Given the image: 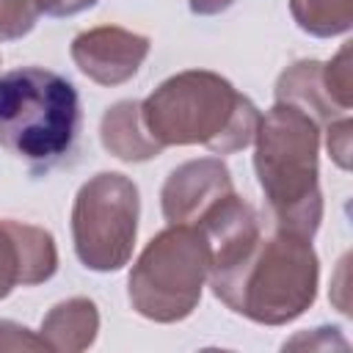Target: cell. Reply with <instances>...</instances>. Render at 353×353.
<instances>
[{
	"label": "cell",
	"instance_id": "1",
	"mask_svg": "<svg viewBox=\"0 0 353 353\" xmlns=\"http://www.w3.org/2000/svg\"><path fill=\"white\" fill-rule=\"evenodd\" d=\"M141 119L163 149L201 143L215 154L245 149L259 127L256 105L207 69H188L157 85L141 102Z\"/></svg>",
	"mask_w": 353,
	"mask_h": 353
},
{
	"label": "cell",
	"instance_id": "2",
	"mask_svg": "<svg viewBox=\"0 0 353 353\" xmlns=\"http://www.w3.org/2000/svg\"><path fill=\"white\" fill-rule=\"evenodd\" d=\"M254 168L276 229L312 240L323 218L317 185V121L295 105L276 102L254 135Z\"/></svg>",
	"mask_w": 353,
	"mask_h": 353
},
{
	"label": "cell",
	"instance_id": "3",
	"mask_svg": "<svg viewBox=\"0 0 353 353\" xmlns=\"http://www.w3.org/2000/svg\"><path fill=\"white\" fill-rule=\"evenodd\" d=\"M317 276L312 240L276 229L273 237H259L234 268L210 276V287L232 312L262 325H284L314 303Z\"/></svg>",
	"mask_w": 353,
	"mask_h": 353
},
{
	"label": "cell",
	"instance_id": "4",
	"mask_svg": "<svg viewBox=\"0 0 353 353\" xmlns=\"http://www.w3.org/2000/svg\"><path fill=\"white\" fill-rule=\"evenodd\" d=\"M80 130L74 85L41 66H19L0 74V146L33 174L61 163Z\"/></svg>",
	"mask_w": 353,
	"mask_h": 353
},
{
	"label": "cell",
	"instance_id": "5",
	"mask_svg": "<svg viewBox=\"0 0 353 353\" xmlns=\"http://www.w3.org/2000/svg\"><path fill=\"white\" fill-rule=\"evenodd\" d=\"M207 276L210 243L204 232L190 223H168L132 265L127 295L141 317L176 323L199 306Z\"/></svg>",
	"mask_w": 353,
	"mask_h": 353
},
{
	"label": "cell",
	"instance_id": "6",
	"mask_svg": "<svg viewBox=\"0 0 353 353\" xmlns=\"http://www.w3.org/2000/svg\"><path fill=\"white\" fill-rule=\"evenodd\" d=\"M141 199L132 179L116 171L91 176L74 196L72 240L77 259L97 273L119 270L130 262L138 234Z\"/></svg>",
	"mask_w": 353,
	"mask_h": 353
},
{
	"label": "cell",
	"instance_id": "7",
	"mask_svg": "<svg viewBox=\"0 0 353 353\" xmlns=\"http://www.w3.org/2000/svg\"><path fill=\"white\" fill-rule=\"evenodd\" d=\"M149 55V39L116 25H102L80 33L72 41V61L99 85L127 83Z\"/></svg>",
	"mask_w": 353,
	"mask_h": 353
},
{
	"label": "cell",
	"instance_id": "8",
	"mask_svg": "<svg viewBox=\"0 0 353 353\" xmlns=\"http://www.w3.org/2000/svg\"><path fill=\"white\" fill-rule=\"evenodd\" d=\"M232 176L221 157L188 160L174 168L160 190L163 215L168 223H196L207 210H212L223 196H229Z\"/></svg>",
	"mask_w": 353,
	"mask_h": 353
},
{
	"label": "cell",
	"instance_id": "9",
	"mask_svg": "<svg viewBox=\"0 0 353 353\" xmlns=\"http://www.w3.org/2000/svg\"><path fill=\"white\" fill-rule=\"evenodd\" d=\"M58 270L55 240L47 229L0 221V301L11 295L14 287H33Z\"/></svg>",
	"mask_w": 353,
	"mask_h": 353
},
{
	"label": "cell",
	"instance_id": "10",
	"mask_svg": "<svg viewBox=\"0 0 353 353\" xmlns=\"http://www.w3.org/2000/svg\"><path fill=\"white\" fill-rule=\"evenodd\" d=\"M99 138L102 146L124 163H143L163 152V146L143 127L141 102L135 99H121L105 110L99 124Z\"/></svg>",
	"mask_w": 353,
	"mask_h": 353
},
{
	"label": "cell",
	"instance_id": "11",
	"mask_svg": "<svg viewBox=\"0 0 353 353\" xmlns=\"http://www.w3.org/2000/svg\"><path fill=\"white\" fill-rule=\"evenodd\" d=\"M276 102L295 105L314 121H334L339 116H347V110H342L331 99L320 61H298L290 69H284L276 83Z\"/></svg>",
	"mask_w": 353,
	"mask_h": 353
},
{
	"label": "cell",
	"instance_id": "12",
	"mask_svg": "<svg viewBox=\"0 0 353 353\" xmlns=\"http://www.w3.org/2000/svg\"><path fill=\"white\" fill-rule=\"evenodd\" d=\"M99 331V312L88 298H69L55 303L41 320V339L50 350L80 353L94 345Z\"/></svg>",
	"mask_w": 353,
	"mask_h": 353
},
{
	"label": "cell",
	"instance_id": "13",
	"mask_svg": "<svg viewBox=\"0 0 353 353\" xmlns=\"http://www.w3.org/2000/svg\"><path fill=\"white\" fill-rule=\"evenodd\" d=\"M292 19L317 39L347 33L353 25V0H290Z\"/></svg>",
	"mask_w": 353,
	"mask_h": 353
},
{
	"label": "cell",
	"instance_id": "14",
	"mask_svg": "<svg viewBox=\"0 0 353 353\" xmlns=\"http://www.w3.org/2000/svg\"><path fill=\"white\" fill-rule=\"evenodd\" d=\"M39 14L41 0H0V41H14L30 33Z\"/></svg>",
	"mask_w": 353,
	"mask_h": 353
},
{
	"label": "cell",
	"instance_id": "15",
	"mask_svg": "<svg viewBox=\"0 0 353 353\" xmlns=\"http://www.w3.org/2000/svg\"><path fill=\"white\" fill-rule=\"evenodd\" d=\"M323 80L331 94V99L342 108L350 110L353 105V63H350V44H345L328 63H323Z\"/></svg>",
	"mask_w": 353,
	"mask_h": 353
},
{
	"label": "cell",
	"instance_id": "16",
	"mask_svg": "<svg viewBox=\"0 0 353 353\" xmlns=\"http://www.w3.org/2000/svg\"><path fill=\"white\" fill-rule=\"evenodd\" d=\"M0 350H50V347L30 328L11 320H0Z\"/></svg>",
	"mask_w": 353,
	"mask_h": 353
},
{
	"label": "cell",
	"instance_id": "17",
	"mask_svg": "<svg viewBox=\"0 0 353 353\" xmlns=\"http://www.w3.org/2000/svg\"><path fill=\"white\" fill-rule=\"evenodd\" d=\"M350 130H353V121L347 116H339L334 121H328V154L334 157V163L339 168H350Z\"/></svg>",
	"mask_w": 353,
	"mask_h": 353
},
{
	"label": "cell",
	"instance_id": "18",
	"mask_svg": "<svg viewBox=\"0 0 353 353\" xmlns=\"http://www.w3.org/2000/svg\"><path fill=\"white\" fill-rule=\"evenodd\" d=\"M97 6V0H41V11L50 17H72Z\"/></svg>",
	"mask_w": 353,
	"mask_h": 353
},
{
	"label": "cell",
	"instance_id": "19",
	"mask_svg": "<svg viewBox=\"0 0 353 353\" xmlns=\"http://www.w3.org/2000/svg\"><path fill=\"white\" fill-rule=\"evenodd\" d=\"M190 3V11L199 14V17H212V14H221L226 11L234 0H188Z\"/></svg>",
	"mask_w": 353,
	"mask_h": 353
}]
</instances>
